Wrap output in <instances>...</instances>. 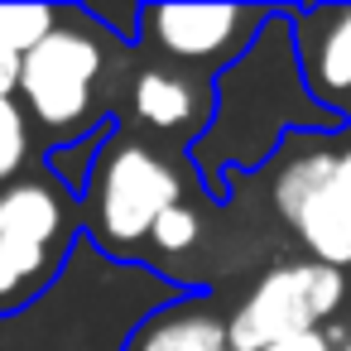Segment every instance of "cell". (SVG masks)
Wrapping results in <instances>:
<instances>
[{"label": "cell", "mask_w": 351, "mask_h": 351, "mask_svg": "<svg viewBox=\"0 0 351 351\" xmlns=\"http://www.w3.org/2000/svg\"><path fill=\"white\" fill-rule=\"evenodd\" d=\"M178 202H188V183L173 173V164L149 145L121 135L116 125L82 202L87 207L82 236L111 260H140V245H149L154 221Z\"/></svg>", "instance_id": "cell-4"}, {"label": "cell", "mask_w": 351, "mask_h": 351, "mask_svg": "<svg viewBox=\"0 0 351 351\" xmlns=\"http://www.w3.org/2000/svg\"><path fill=\"white\" fill-rule=\"evenodd\" d=\"M303 87L351 130V5H284Z\"/></svg>", "instance_id": "cell-9"}, {"label": "cell", "mask_w": 351, "mask_h": 351, "mask_svg": "<svg viewBox=\"0 0 351 351\" xmlns=\"http://www.w3.org/2000/svg\"><path fill=\"white\" fill-rule=\"evenodd\" d=\"M34 149V125L15 97H0V188L15 183V173L29 164Z\"/></svg>", "instance_id": "cell-14"}, {"label": "cell", "mask_w": 351, "mask_h": 351, "mask_svg": "<svg viewBox=\"0 0 351 351\" xmlns=\"http://www.w3.org/2000/svg\"><path fill=\"white\" fill-rule=\"evenodd\" d=\"M289 135H346V121L308 97L293 25L284 5H274L255 44L212 77V121L188 145V164L207 197L226 202L236 173H255L279 159Z\"/></svg>", "instance_id": "cell-1"}, {"label": "cell", "mask_w": 351, "mask_h": 351, "mask_svg": "<svg viewBox=\"0 0 351 351\" xmlns=\"http://www.w3.org/2000/svg\"><path fill=\"white\" fill-rule=\"evenodd\" d=\"M15 82H20V58L0 44V97H15Z\"/></svg>", "instance_id": "cell-18"}, {"label": "cell", "mask_w": 351, "mask_h": 351, "mask_svg": "<svg viewBox=\"0 0 351 351\" xmlns=\"http://www.w3.org/2000/svg\"><path fill=\"white\" fill-rule=\"evenodd\" d=\"M265 351H337V346H332V337H327V327H322V332L289 337V341H279V346H265Z\"/></svg>", "instance_id": "cell-17"}, {"label": "cell", "mask_w": 351, "mask_h": 351, "mask_svg": "<svg viewBox=\"0 0 351 351\" xmlns=\"http://www.w3.org/2000/svg\"><path fill=\"white\" fill-rule=\"evenodd\" d=\"M106 39L111 34H101L73 5V10H63L58 29L34 53L20 58L15 101L25 106L29 125L49 140V149L111 121L97 111V92H101V73H106Z\"/></svg>", "instance_id": "cell-3"}, {"label": "cell", "mask_w": 351, "mask_h": 351, "mask_svg": "<svg viewBox=\"0 0 351 351\" xmlns=\"http://www.w3.org/2000/svg\"><path fill=\"white\" fill-rule=\"evenodd\" d=\"M116 135V121H101L97 130L77 135V140H63L53 149H44V173L82 207L87 202V188H92V173H97V159L106 149V140Z\"/></svg>", "instance_id": "cell-12"}, {"label": "cell", "mask_w": 351, "mask_h": 351, "mask_svg": "<svg viewBox=\"0 0 351 351\" xmlns=\"http://www.w3.org/2000/svg\"><path fill=\"white\" fill-rule=\"evenodd\" d=\"M130 111L140 116L145 130L159 135H188V145L207 130L212 121V77H197L188 68H140L130 82Z\"/></svg>", "instance_id": "cell-10"}, {"label": "cell", "mask_w": 351, "mask_h": 351, "mask_svg": "<svg viewBox=\"0 0 351 351\" xmlns=\"http://www.w3.org/2000/svg\"><path fill=\"white\" fill-rule=\"evenodd\" d=\"M125 351H231V313H221L212 289H188L169 308L149 313Z\"/></svg>", "instance_id": "cell-11"}, {"label": "cell", "mask_w": 351, "mask_h": 351, "mask_svg": "<svg viewBox=\"0 0 351 351\" xmlns=\"http://www.w3.org/2000/svg\"><path fill=\"white\" fill-rule=\"evenodd\" d=\"M44 289L5 255V245H0V317H5V313H20L29 298H39Z\"/></svg>", "instance_id": "cell-16"}, {"label": "cell", "mask_w": 351, "mask_h": 351, "mask_svg": "<svg viewBox=\"0 0 351 351\" xmlns=\"http://www.w3.org/2000/svg\"><path fill=\"white\" fill-rule=\"evenodd\" d=\"M346 298V274L317 260H289L255 279V289L231 313V351H265L289 337L332 327Z\"/></svg>", "instance_id": "cell-6"}, {"label": "cell", "mask_w": 351, "mask_h": 351, "mask_svg": "<svg viewBox=\"0 0 351 351\" xmlns=\"http://www.w3.org/2000/svg\"><path fill=\"white\" fill-rule=\"evenodd\" d=\"M337 135H289L274 178V207L293 226L308 260L351 269V145Z\"/></svg>", "instance_id": "cell-5"}, {"label": "cell", "mask_w": 351, "mask_h": 351, "mask_svg": "<svg viewBox=\"0 0 351 351\" xmlns=\"http://www.w3.org/2000/svg\"><path fill=\"white\" fill-rule=\"evenodd\" d=\"M188 289L197 284L145 260H111L77 236L63 274L20 313L0 317V351H125L130 332Z\"/></svg>", "instance_id": "cell-2"}, {"label": "cell", "mask_w": 351, "mask_h": 351, "mask_svg": "<svg viewBox=\"0 0 351 351\" xmlns=\"http://www.w3.org/2000/svg\"><path fill=\"white\" fill-rule=\"evenodd\" d=\"M197 241H202V217H197L193 202L169 207V212L154 221V231H149V245H154L159 255H183V250H193Z\"/></svg>", "instance_id": "cell-15"}, {"label": "cell", "mask_w": 351, "mask_h": 351, "mask_svg": "<svg viewBox=\"0 0 351 351\" xmlns=\"http://www.w3.org/2000/svg\"><path fill=\"white\" fill-rule=\"evenodd\" d=\"M77 236H82L77 202L49 173L15 178L0 188V245L39 289H49L63 274Z\"/></svg>", "instance_id": "cell-8"}, {"label": "cell", "mask_w": 351, "mask_h": 351, "mask_svg": "<svg viewBox=\"0 0 351 351\" xmlns=\"http://www.w3.org/2000/svg\"><path fill=\"white\" fill-rule=\"evenodd\" d=\"M274 5H140V44L164 53L169 68L212 77L236 63L269 25Z\"/></svg>", "instance_id": "cell-7"}, {"label": "cell", "mask_w": 351, "mask_h": 351, "mask_svg": "<svg viewBox=\"0 0 351 351\" xmlns=\"http://www.w3.org/2000/svg\"><path fill=\"white\" fill-rule=\"evenodd\" d=\"M58 20H63V10H53V5H0V44L15 58H25L58 29Z\"/></svg>", "instance_id": "cell-13"}]
</instances>
